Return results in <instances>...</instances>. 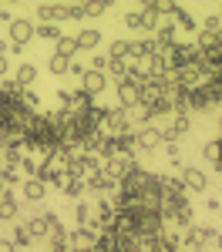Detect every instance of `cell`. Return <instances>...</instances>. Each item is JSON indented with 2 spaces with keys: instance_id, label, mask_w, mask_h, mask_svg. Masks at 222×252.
I'll use <instances>...</instances> for the list:
<instances>
[{
  "instance_id": "1",
  "label": "cell",
  "mask_w": 222,
  "mask_h": 252,
  "mask_svg": "<svg viewBox=\"0 0 222 252\" xmlns=\"http://www.w3.org/2000/svg\"><path fill=\"white\" fill-rule=\"evenodd\" d=\"M31 40H34V20L14 17L10 24H7V44H10V54H24Z\"/></svg>"
},
{
  "instance_id": "2",
  "label": "cell",
  "mask_w": 222,
  "mask_h": 252,
  "mask_svg": "<svg viewBox=\"0 0 222 252\" xmlns=\"http://www.w3.org/2000/svg\"><path fill=\"white\" fill-rule=\"evenodd\" d=\"M179 178H182L185 195H205V189H209V175H205V168H199V165H185L179 172Z\"/></svg>"
},
{
  "instance_id": "3",
  "label": "cell",
  "mask_w": 222,
  "mask_h": 252,
  "mask_svg": "<svg viewBox=\"0 0 222 252\" xmlns=\"http://www.w3.org/2000/svg\"><path fill=\"white\" fill-rule=\"evenodd\" d=\"M84 192L95 195V198H108V195L118 192V182H115L111 175H104V168H101V172H95V175L84 178Z\"/></svg>"
},
{
  "instance_id": "4",
  "label": "cell",
  "mask_w": 222,
  "mask_h": 252,
  "mask_svg": "<svg viewBox=\"0 0 222 252\" xmlns=\"http://www.w3.org/2000/svg\"><path fill=\"white\" fill-rule=\"evenodd\" d=\"M168 81L182 88V91H192L202 84V67L199 64H189V67H179V71H168Z\"/></svg>"
},
{
  "instance_id": "5",
  "label": "cell",
  "mask_w": 222,
  "mask_h": 252,
  "mask_svg": "<svg viewBox=\"0 0 222 252\" xmlns=\"http://www.w3.org/2000/svg\"><path fill=\"white\" fill-rule=\"evenodd\" d=\"M189 64H195V44L192 40H179L168 51V71H179V67H189Z\"/></svg>"
},
{
  "instance_id": "6",
  "label": "cell",
  "mask_w": 222,
  "mask_h": 252,
  "mask_svg": "<svg viewBox=\"0 0 222 252\" xmlns=\"http://www.w3.org/2000/svg\"><path fill=\"white\" fill-rule=\"evenodd\" d=\"M209 111H216V101L205 91V84L192 88V91H189V115H209Z\"/></svg>"
},
{
  "instance_id": "7",
  "label": "cell",
  "mask_w": 222,
  "mask_h": 252,
  "mask_svg": "<svg viewBox=\"0 0 222 252\" xmlns=\"http://www.w3.org/2000/svg\"><path fill=\"white\" fill-rule=\"evenodd\" d=\"M34 20L37 24H64L67 20V10H64V3H37L34 7Z\"/></svg>"
},
{
  "instance_id": "8",
  "label": "cell",
  "mask_w": 222,
  "mask_h": 252,
  "mask_svg": "<svg viewBox=\"0 0 222 252\" xmlns=\"http://www.w3.org/2000/svg\"><path fill=\"white\" fill-rule=\"evenodd\" d=\"M108 88H111V84H108V78H104V74H98V71H84V78H81V88H78V91H84L88 97H95V101H98V97L104 94Z\"/></svg>"
},
{
  "instance_id": "9",
  "label": "cell",
  "mask_w": 222,
  "mask_h": 252,
  "mask_svg": "<svg viewBox=\"0 0 222 252\" xmlns=\"http://www.w3.org/2000/svg\"><path fill=\"white\" fill-rule=\"evenodd\" d=\"M20 198L31 202V205H40L47 198V185L40 178H20Z\"/></svg>"
},
{
  "instance_id": "10",
  "label": "cell",
  "mask_w": 222,
  "mask_h": 252,
  "mask_svg": "<svg viewBox=\"0 0 222 252\" xmlns=\"http://www.w3.org/2000/svg\"><path fill=\"white\" fill-rule=\"evenodd\" d=\"M159 145H161V138H159V128H155V125H145V128L135 131V148H138V155L155 152Z\"/></svg>"
},
{
  "instance_id": "11",
  "label": "cell",
  "mask_w": 222,
  "mask_h": 252,
  "mask_svg": "<svg viewBox=\"0 0 222 252\" xmlns=\"http://www.w3.org/2000/svg\"><path fill=\"white\" fill-rule=\"evenodd\" d=\"M138 165V158H125V155H111V158H104V175H111L115 182H121L125 175L131 172Z\"/></svg>"
},
{
  "instance_id": "12",
  "label": "cell",
  "mask_w": 222,
  "mask_h": 252,
  "mask_svg": "<svg viewBox=\"0 0 222 252\" xmlns=\"http://www.w3.org/2000/svg\"><path fill=\"white\" fill-rule=\"evenodd\" d=\"M95 239H98V229H74V232H67V249L71 252L95 249Z\"/></svg>"
},
{
  "instance_id": "13",
  "label": "cell",
  "mask_w": 222,
  "mask_h": 252,
  "mask_svg": "<svg viewBox=\"0 0 222 252\" xmlns=\"http://www.w3.org/2000/svg\"><path fill=\"white\" fill-rule=\"evenodd\" d=\"M74 219H78V229H98V202H78Z\"/></svg>"
},
{
  "instance_id": "14",
  "label": "cell",
  "mask_w": 222,
  "mask_h": 252,
  "mask_svg": "<svg viewBox=\"0 0 222 252\" xmlns=\"http://www.w3.org/2000/svg\"><path fill=\"white\" fill-rule=\"evenodd\" d=\"M115 97H118V108L125 111V108H135L141 97V88L138 84H131V81H121V84H115Z\"/></svg>"
},
{
  "instance_id": "15",
  "label": "cell",
  "mask_w": 222,
  "mask_h": 252,
  "mask_svg": "<svg viewBox=\"0 0 222 252\" xmlns=\"http://www.w3.org/2000/svg\"><path fill=\"white\" fill-rule=\"evenodd\" d=\"M74 40H78V51H88V54H98V47H101V31L98 27H81L78 34H74Z\"/></svg>"
},
{
  "instance_id": "16",
  "label": "cell",
  "mask_w": 222,
  "mask_h": 252,
  "mask_svg": "<svg viewBox=\"0 0 222 252\" xmlns=\"http://www.w3.org/2000/svg\"><path fill=\"white\" fill-rule=\"evenodd\" d=\"M155 47H159V54H168L175 44H179V31H175V24H161L159 31H155Z\"/></svg>"
},
{
  "instance_id": "17",
  "label": "cell",
  "mask_w": 222,
  "mask_h": 252,
  "mask_svg": "<svg viewBox=\"0 0 222 252\" xmlns=\"http://www.w3.org/2000/svg\"><path fill=\"white\" fill-rule=\"evenodd\" d=\"M17 215H20V202H17V195L7 189L0 195V222H17Z\"/></svg>"
},
{
  "instance_id": "18",
  "label": "cell",
  "mask_w": 222,
  "mask_h": 252,
  "mask_svg": "<svg viewBox=\"0 0 222 252\" xmlns=\"http://www.w3.org/2000/svg\"><path fill=\"white\" fill-rule=\"evenodd\" d=\"M168 24H175V31H185V34H195V31H199V20L192 17V14H189V7H175V14H172V20H168Z\"/></svg>"
},
{
  "instance_id": "19",
  "label": "cell",
  "mask_w": 222,
  "mask_h": 252,
  "mask_svg": "<svg viewBox=\"0 0 222 252\" xmlns=\"http://www.w3.org/2000/svg\"><path fill=\"white\" fill-rule=\"evenodd\" d=\"M54 54H61V58H67V61L78 58L81 51H78V40H74V34H61V37H58V47H54Z\"/></svg>"
},
{
  "instance_id": "20",
  "label": "cell",
  "mask_w": 222,
  "mask_h": 252,
  "mask_svg": "<svg viewBox=\"0 0 222 252\" xmlns=\"http://www.w3.org/2000/svg\"><path fill=\"white\" fill-rule=\"evenodd\" d=\"M10 78L17 81L20 88H31V84H34V81H37V67H34V64H27V61H24V64H17V71H10Z\"/></svg>"
},
{
  "instance_id": "21",
  "label": "cell",
  "mask_w": 222,
  "mask_h": 252,
  "mask_svg": "<svg viewBox=\"0 0 222 252\" xmlns=\"http://www.w3.org/2000/svg\"><path fill=\"white\" fill-rule=\"evenodd\" d=\"M17 249H31L34 246V239H31V229L24 225V222H14V229H10V235H7Z\"/></svg>"
},
{
  "instance_id": "22",
  "label": "cell",
  "mask_w": 222,
  "mask_h": 252,
  "mask_svg": "<svg viewBox=\"0 0 222 252\" xmlns=\"http://www.w3.org/2000/svg\"><path fill=\"white\" fill-rule=\"evenodd\" d=\"M115 219H118L115 205H111L108 198H98V229H111V225H115Z\"/></svg>"
},
{
  "instance_id": "23",
  "label": "cell",
  "mask_w": 222,
  "mask_h": 252,
  "mask_svg": "<svg viewBox=\"0 0 222 252\" xmlns=\"http://www.w3.org/2000/svg\"><path fill=\"white\" fill-rule=\"evenodd\" d=\"M58 192L64 195V198H74V202H81V195H84V178H64L58 185Z\"/></svg>"
},
{
  "instance_id": "24",
  "label": "cell",
  "mask_w": 222,
  "mask_h": 252,
  "mask_svg": "<svg viewBox=\"0 0 222 252\" xmlns=\"http://www.w3.org/2000/svg\"><path fill=\"white\" fill-rule=\"evenodd\" d=\"M24 225L31 229V239H34V242H47V225H44V215H40V212L31 215Z\"/></svg>"
},
{
  "instance_id": "25",
  "label": "cell",
  "mask_w": 222,
  "mask_h": 252,
  "mask_svg": "<svg viewBox=\"0 0 222 252\" xmlns=\"http://www.w3.org/2000/svg\"><path fill=\"white\" fill-rule=\"evenodd\" d=\"M67 178H84V155L67 152Z\"/></svg>"
},
{
  "instance_id": "26",
  "label": "cell",
  "mask_w": 222,
  "mask_h": 252,
  "mask_svg": "<svg viewBox=\"0 0 222 252\" xmlns=\"http://www.w3.org/2000/svg\"><path fill=\"white\" fill-rule=\"evenodd\" d=\"M202 158L216 168V161L222 158V141H219V138H212V141H205V145H202Z\"/></svg>"
},
{
  "instance_id": "27",
  "label": "cell",
  "mask_w": 222,
  "mask_h": 252,
  "mask_svg": "<svg viewBox=\"0 0 222 252\" xmlns=\"http://www.w3.org/2000/svg\"><path fill=\"white\" fill-rule=\"evenodd\" d=\"M64 34L58 24H34V37H40V40H54L58 44V37Z\"/></svg>"
},
{
  "instance_id": "28",
  "label": "cell",
  "mask_w": 222,
  "mask_h": 252,
  "mask_svg": "<svg viewBox=\"0 0 222 252\" xmlns=\"http://www.w3.org/2000/svg\"><path fill=\"white\" fill-rule=\"evenodd\" d=\"M125 31H135V34H141V14H138V7H131V10H125L118 20Z\"/></svg>"
},
{
  "instance_id": "29",
  "label": "cell",
  "mask_w": 222,
  "mask_h": 252,
  "mask_svg": "<svg viewBox=\"0 0 222 252\" xmlns=\"http://www.w3.org/2000/svg\"><path fill=\"white\" fill-rule=\"evenodd\" d=\"M47 71H51L54 78H64V74L71 71V61L61 58V54H51V58H47Z\"/></svg>"
},
{
  "instance_id": "30",
  "label": "cell",
  "mask_w": 222,
  "mask_h": 252,
  "mask_svg": "<svg viewBox=\"0 0 222 252\" xmlns=\"http://www.w3.org/2000/svg\"><path fill=\"white\" fill-rule=\"evenodd\" d=\"M37 168H40V161H37L34 155H24V158L17 161V172L24 175V178H37Z\"/></svg>"
},
{
  "instance_id": "31",
  "label": "cell",
  "mask_w": 222,
  "mask_h": 252,
  "mask_svg": "<svg viewBox=\"0 0 222 252\" xmlns=\"http://www.w3.org/2000/svg\"><path fill=\"white\" fill-rule=\"evenodd\" d=\"M111 10V0H88L84 3V14L88 17H101V14H108Z\"/></svg>"
},
{
  "instance_id": "32",
  "label": "cell",
  "mask_w": 222,
  "mask_h": 252,
  "mask_svg": "<svg viewBox=\"0 0 222 252\" xmlns=\"http://www.w3.org/2000/svg\"><path fill=\"white\" fill-rule=\"evenodd\" d=\"M88 71H98V74H104V71H108V58H104V54H91V58H88Z\"/></svg>"
},
{
  "instance_id": "33",
  "label": "cell",
  "mask_w": 222,
  "mask_h": 252,
  "mask_svg": "<svg viewBox=\"0 0 222 252\" xmlns=\"http://www.w3.org/2000/svg\"><path fill=\"white\" fill-rule=\"evenodd\" d=\"M64 10H67V20H84V3H64Z\"/></svg>"
},
{
  "instance_id": "34",
  "label": "cell",
  "mask_w": 222,
  "mask_h": 252,
  "mask_svg": "<svg viewBox=\"0 0 222 252\" xmlns=\"http://www.w3.org/2000/svg\"><path fill=\"white\" fill-rule=\"evenodd\" d=\"M84 71H88V64H84V61H71V71H67V74H74V78H84Z\"/></svg>"
},
{
  "instance_id": "35",
  "label": "cell",
  "mask_w": 222,
  "mask_h": 252,
  "mask_svg": "<svg viewBox=\"0 0 222 252\" xmlns=\"http://www.w3.org/2000/svg\"><path fill=\"white\" fill-rule=\"evenodd\" d=\"M205 209H209L212 215H219L222 212V198H205Z\"/></svg>"
},
{
  "instance_id": "36",
  "label": "cell",
  "mask_w": 222,
  "mask_h": 252,
  "mask_svg": "<svg viewBox=\"0 0 222 252\" xmlns=\"http://www.w3.org/2000/svg\"><path fill=\"white\" fill-rule=\"evenodd\" d=\"M10 20H14V10L7 3H0V24H10Z\"/></svg>"
},
{
  "instance_id": "37",
  "label": "cell",
  "mask_w": 222,
  "mask_h": 252,
  "mask_svg": "<svg viewBox=\"0 0 222 252\" xmlns=\"http://www.w3.org/2000/svg\"><path fill=\"white\" fill-rule=\"evenodd\" d=\"M0 252H17V246H14L7 235H0Z\"/></svg>"
},
{
  "instance_id": "38",
  "label": "cell",
  "mask_w": 222,
  "mask_h": 252,
  "mask_svg": "<svg viewBox=\"0 0 222 252\" xmlns=\"http://www.w3.org/2000/svg\"><path fill=\"white\" fill-rule=\"evenodd\" d=\"M0 78H10V58H0Z\"/></svg>"
},
{
  "instance_id": "39",
  "label": "cell",
  "mask_w": 222,
  "mask_h": 252,
  "mask_svg": "<svg viewBox=\"0 0 222 252\" xmlns=\"http://www.w3.org/2000/svg\"><path fill=\"white\" fill-rule=\"evenodd\" d=\"M7 148H10V135L0 128V152H7Z\"/></svg>"
},
{
  "instance_id": "40",
  "label": "cell",
  "mask_w": 222,
  "mask_h": 252,
  "mask_svg": "<svg viewBox=\"0 0 222 252\" xmlns=\"http://www.w3.org/2000/svg\"><path fill=\"white\" fill-rule=\"evenodd\" d=\"M10 54V44H7V37H0V58H7Z\"/></svg>"
},
{
  "instance_id": "41",
  "label": "cell",
  "mask_w": 222,
  "mask_h": 252,
  "mask_svg": "<svg viewBox=\"0 0 222 252\" xmlns=\"http://www.w3.org/2000/svg\"><path fill=\"white\" fill-rule=\"evenodd\" d=\"M216 125H219V135H222V108H219V118H216Z\"/></svg>"
},
{
  "instance_id": "42",
  "label": "cell",
  "mask_w": 222,
  "mask_h": 252,
  "mask_svg": "<svg viewBox=\"0 0 222 252\" xmlns=\"http://www.w3.org/2000/svg\"><path fill=\"white\" fill-rule=\"evenodd\" d=\"M3 168H7V158H3V155H0V172H3Z\"/></svg>"
},
{
  "instance_id": "43",
  "label": "cell",
  "mask_w": 222,
  "mask_h": 252,
  "mask_svg": "<svg viewBox=\"0 0 222 252\" xmlns=\"http://www.w3.org/2000/svg\"><path fill=\"white\" fill-rule=\"evenodd\" d=\"M3 192H7V185H3V182H0V195H3Z\"/></svg>"
},
{
  "instance_id": "44",
  "label": "cell",
  "mask_w": 222,
  "mask_h": 252,
  "mask_svg": "<svg viewBox=\"0 0 222 252\" xmlns=\"http://www.w3.org/2000/svg\"><path fill=\"white\" fill-rule=\"evenodd\" d=\"M216 14H219V20H222V3H219V10H216Z\"/></svg>"
},
{
  "instance_id": "45",
  "label": "cell",
  "mask_w": 222,
  "mask_h": 252,
  "mask_svg": "<svg viewBox=\"0 0 222 252\" xmlns=\"http://www.w3.org/2000/svg\"><path fill=\"white\" fill-rule=\"evenodd\" d=\"M192 252H202V249H192Z\"/></svg>"
}]
</instances>
